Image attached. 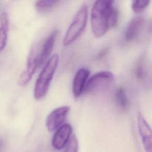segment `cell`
Instances as JSON below:
<instances>
[{
	"instance_id": "obj_1",
	"label": "cell",
	"mask_w": 152,
	"mask_h": 152,
	"mask_svg": "<svg viewBox=\"0 0 152 152\" xmlns=\"http://www.w3.org/2000/svg\"><path fill=\"white\" fill-rule=\"evenodd\" d=\"M110 0H99L94 2L91 10V30L96 37H101L118 20V12Z\"/></svg>"
},
{
	"instance_id": "obj_2",
	"label": "cell",
	"mask_w": 152,
	"mask_h": 152,
	"mask_svg": "<svg viewBox=\"0 0 152 152\" xmlns=\"http://www.w3.org/2000/svg\"><path fill=\"white\" fill-rule=\"evenodd\" d=\"M59 63V56L53 54L46 62L34 84L33 96L36 100L42 99L47 94Z\"/></svg>"
},
{
	"instance_id": "obj_3",
	"label": "cell",
	"mask_w": 152,
	"mask_h": 152,
	"mask_svg": "<svg viewBox=\"0 0 152 152\" xmlns=\"http://www.w3.org/2000/svg\"><path fill=\"white\" fill-rule=\"evenodd\" d=\"M88 7L83 4L75 14L71 23L68 27L63 39V45H69L76 40L84 31L87 22Z\"/></svg>"
},
{
	"instance_id": "obj_4",
	"label": "cell",
	"mask_w": 152,
	"mask_h": 152,
	"mask_svg": "<svg viewBox=\"0 0 152 152\" xmlns=\"http://www.w3.org/2000/svg\"><path fill=\"white\" fill-rule=\"evenodd\" d=\"M114 75L109 71L98 72L88 79L84 93L97 94L105 91L113 82Z\"/></svg>"
},
{
	"instance_id": "obj_5",
	"label": "cell",
	"mask_w": 152,
	"mask_h": 152,
	"mask_svg": "<svg viewBox=\"0 0 152 152\" xmlns=\"http://www.w3.org/2000/svg\"><path fill=\"white\" fill-rule=\"evenodd\" d=\"M40 46L38 44L32 46L27 57L26 69L24 71L18 80V83L21 86H25L31 80L36 70L39 67V57Z\"/></svg>"
},
{
	"instance_id": "obj_6",
	"label": "cell",
	"mask_w": 152,
	"mask_h": 152,
	"mask_svg": "<svg viewBox=\"0 0 152 152\" xmlns=\"http://www.w3.org/2000/svg\"><path fill=\"white\" fill-rule=\"evenodd\" d=\"M70 107L68 106L58 107L53 109L46 119V126L50 132L58 129L65 121Z\"/></svg>"
},
{
	"instance_id": "obj_7",
	"label": "cell",
	"mask_w": 152,
	"mask_h": 152,
	"mask_svg": "<svg viewBox=\"0 0 152 152\" xmlns=\"http://www.w3.org/2000/svg\"><path fill=\"white\" fill-rule=\"evenodd\" d=\"M139 134L145 152H152V128L141 113L138 115Z\"/></svg>"
},
{
	"instance_id": "obj_8",
	"label": "cell",
	"mask_w": 152,
	"mask_h": 152,
	"mask_svg": "<svg viewBox=\"0 0 152 152\" xmlns=\"http://www.w3.org/2000/svg\"><path fill=\"white\" fill-rule=\"evenodd\" d=\"M72 132V126L68 124H63L55 132L52 140V144L54 148L61 150L65 147Z\"/></svg>"
},
{
	"instance_id": "obj_9",
	"label": "cell",
	"mask_w": 152,
	"mask_h": 152,
	"mask_svg": "<svg viewBox=\"0 0 152 152\" xmlns=\"http://www.w3.org/2000/svg\"><path fill=\"white\" fill-rule=\"evenodd\" d=\"M90 71L86 68H80L75 73L72 81V94L75 99L78 98L84 91Z\"/></svg>"
},
{
	"instance_id": "obj_10",
	"label": "cell",
	"mask_w": 152,
	"mask_h": 152,
	"mask_svg": "<svg viewBox=\"0 0 152 152\" xmlns=\"http://www.w3.org/2000/svg\"><path fill=\"white\" fill-rule=\"evenodd\" d=\"M58 33L59 31L58 30H53L46 37V40L41 46L39 57V67L46 61L52 52Z\"/></svg>"
},
{
	"instance_id": "obj_11",
	"label": "cell",
	"mask_w": 152,
	"mask_h": 152,
	"mask_svg": "<svg viewBox=\"0 0 152 152\" xmlns=\"http://www.w3.org/2000/svg\"><path fill=\"white\" fill-rule=\"evenodd\" d=\"M143 24V18L141 17H135L133 18L128 24L125 38L127 40H132L138 35Z\"/></svg>"
},
{
	"instance_id": "obj_12",
	"label": "cell",
	"mask_w": 152,
	"mask_h": 152,
	"mask_svg": "<svg viewBox=\"0 0 152 152\" xmlns=\"http://www.w3.org/2000/svg\"><path fill=\"white\" fill-rule=\"evenodd\" d=\"M59 2V1L55 0L37 1L35 4V8L38 12L44 14L50 11Z\"/></svg>"
},
{
	"instance_id": "obj_13",
	"label": "cell",
	"mask_w": 152,
	"mask_h": 152,
	"mask_svg": "<svg viewBox=\"0 0 152 152\" xmlns=\"http://www.w3.org/2000/svg\"><path fill=\"white\" fill-rule=\"evenodd\" d=\"M115 97L116 100L120 107L123 109H125L127 107L128 104V100L124 88H119L116 90Z\"/></svg>"
},
{
	"instance_id": "obj_14",
	"label": "cell",
	"mask_w": 152,
	"mask_h": 152,
	"mask_svg": "<svg viewBox=\"0 0 152 152\" xmlns=\"http://www.w3.org/2000/svg\"><path fill=\"white\" fill-rule=\"evenodd\" d=\"M150 3L149 1L136 0L132 2V9L135 13H140L145 9Z\"/></svg>"
},
{
	"instance_id": "obj_15",
	"label": "cell",
	"mask_w": 152,
	"mask_h": 152,
	"mask_svg": "<svg viewBox=\"0 0 152 152\" xmlns=\"http://www.w3.org/2000/svg\"><path fill=\"white\" fill-rule=\"evenodd\" d=\"M78 143L77 137L74 135L70 138L64 152H78Z\"/></svg>"
},
{
	"instance_id": "obj_16",
	"label": "cell",
	"mask_w": 152,
	"mask_h": 152,
	"mask_svg": "<svg viewBox=\"0 0 152 152\" xmlns=\"http://www.w3.org/2000/svg\"><path fill=\"white\" fill-rule=\"evenodd\" d=\"M7 31L8 30L0 27V52L5 47L7 41Z\"/></svg>"
},
{
	"instance_id": "obj_17",
	"label": "cell",
	"mask_w": 152,
	"mask_h": 152,
	"mask_svg": "<svg viewBox=\"0 0 152 152\" xmlns=\"http://www.w3.org/2000/svg\"><path fill=\"white\" fill-rule=\"evenodd\" d=\"M0 24H1V27L2 28H4L7 30L8 29V26H9V20H8V15L6 12H2L0 16Z\"/></svg>"
},
{
	"instance_id": "obj_18",
	"label": "cell",
	"mask_w": 152,
	"mask_h": 152,
	"mask_svg": "<svg viewBox=\"0 0 152 152\" xmlns=\"http://www.w3.org/2000/svg\"><path fill=\"white\" fill-rule=\"evenodd\" d=\"M2 144H3V141L1 139H0V149L1 148V147L2 146Z\"/></svg>"
}]
</instances>
